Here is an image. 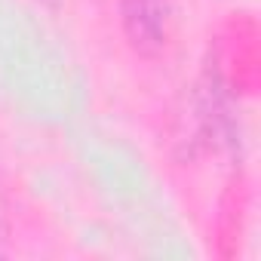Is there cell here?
I'll list each match as a JSON object with an SVG mask.
<instances>
[{
    "label": "cell",
    "mask_w": 261,
    "mask_h": 261,
    "mask_svg": "<svg viewBox=\"0 0 261 261\" xmlns=\"http://www.w3.org/2000/svg\"><path fill=\"white\" fill-rule=\"evenodd\" d=\"M123 37L136 56L157 59L172 40V0H117Z\"/></svg>",
    "instance_id": "obj_1"
},
{
    "label": "cell",
    "mask_w": 261,
    "mask_h": 261,
    "mask_svg": "<svg viewBox=\"0 0 261 261\" xmlns=\"http://www.w3.org/2000/svg\"><path fill=\"white\" fill-rule=\"evenodd\" d=\"M7 209H4V200H0V255H4V243H7V215H4Z\"/></svg>",
    "instance_id": "obj_2"
},
{
    "label": "cell",
    "mask_w": 261,
    "mask_h": 261,
    "mask_svg": "<svg viewBox=\"0 0 261 261\" xmlns=\"http://www.w3.org/2000/svg\"><path fill=\"white\" fill-rule=\"evenodd\" d=\"M43 4H53V7H56V4H59V0H43Z\"/></svg>",
    "instance_id": "obj_3"
}]
</instances>
